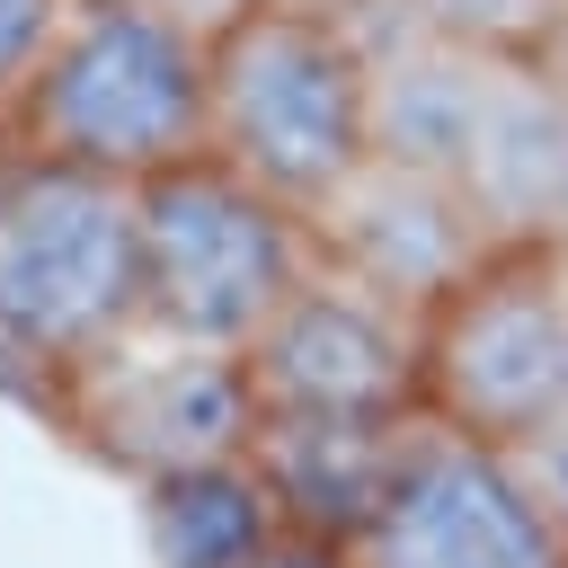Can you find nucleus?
I'll return each mask as SVG.
<instances>
[{"label":"nucleus","mask_w":568,"mask_h":568,"mask_svg":"<svg viewBox=\"0 0 568 568\" xmlns=\"http://www.w3.org/2000/svg\"><path fill=\"white\" fill-rule=\"evenodd\" d=\"M18 151L151 186L213 142V27L142 0H80L9 115Z\"/></svg>","instance_id":"f257e3e1"},{"label":"nucleus","mask_w":568,"mask_h":568,"mask_svg":"<svg viewBox=\"0 0 568 568\" xmlns=\"http://www.w3.org/2000/svg\"><path fill=\"white\" fill-rule=\"evenodd\" d=\"M204 151L311 213L373 151L364 9L240 0L213 27V142Z\"/></svg>","instance_id":"f03ea898"},{"label":"nucleus","mask_w":568,"mask_h":568,"mask_svg":"<svg viewBox=\"0 0 568 568\" xmlns=\"http://www.w3.org/2000/svg\"><path fill=\"white\" fill-rule=\"evenodd\" d=\"M142 328V186L18 160L0 186V364L36 399Z\"/></svg>","instance_id":"7ed1b4c3"},{"label":"nucleus","mask_w":568,"mask_h":568,"mask_svg":"<svg viewBox=\"0 0 568 568\" xmlns=\"http://www.w3.org/2000/svg\"><path fill=\"white\" fill-rule=\"evenodd\" d=\"M311 266V213L213 151L142 186V320L178 337L248 355V337L302 293Z\"/></svg>","instance_id":"20e7f679"},{"label":"nucleus","mask_w":568,"mask_h":568,"mask_svg":"<svg viewBox=\"0 0 568 568\" xmlns=\"http://www.w3.org/2000/svg\"><path fill=\"white\" fill-rule=\"evenodd\" d=\"M417 408L497 453L568 408V257L550 240H497L417 320Z\"/></svg>","instance_id":"39448f33"},{"label":"nucleus","mask_w":568,"mask_h":568,"mask_svg":"<svg viewBox=\"0 0 568 568\" xmlns=\"http://www.w3.org/2000/svg\"><path fill=\"white\" fill-rule=\"evenodd\" d=\"M44 417L62 426L71 453H89L124 488H142L169 470L240 462L257 444V382H248L240 346H204V337L142 320L106 355L62 373L44 390Z\"/></svg>","instance_id":"423d86ee"},{"label":"nucleus","mask_w":568,"mask_h":568,"mask_svg":"<svg viewBox=\"0 0 568 568\" xmlns=\"http://www.w3.org/2000/svg\"><path fill=\"white\" fill-rule=\"evenodd\" d=\"M355 568H568V532L532 506L515 462L479 435L417 426L390 497L346 541Z\"/></svg>","instance_id":"0eeeda50"},{"label":"nucleus","mask_w":568,"mask_h":568,"mask_svg":"<svg viewBox=\"0 0 568 568\" xmlns=\"http://www.w3.org/2000/svg\"><path fill=\"white\" fill-rule=\"evenodd\" d=\"M311 248H320L328 275H346V284L382 293L390 311L426 320L497 240H488V222L470 213V195H462L444 169L364 151V160L311 204Z\"/></svg>","instance_id":"6e6552de"},{"label":"nucleus","mask_w":568,"mask_h":568,"mask_svg":"<svg viewBox=\"0 0 568 568\" xmlns=\"http://www.w3.org/2000/svg\"><path fill=\"white\" fill-rule=\"evenodd\" d=\"M248 382H257V417H408L417 320L311 266L302 293L248 337Z\"/></svg>","instance_id":"1a4fd4ad"},{"label":"nucleus","mask_w":568,"mask_h":568,"mask_svg":"<svg viewBox=\"0 0 568 568\" xmlns=\"http://www.w3.org/2000/svg\"><path fill=\"white\" fill-rule=\"evenodd\" d=\"M453 186L488 222V240H550L568 204V89L541 53H488Z\"/></svg>","instance_id":"9d476101"},{"label":"nucleus","mask_w":568,"mask_h":568,"mask_svg":"<svg viewBox=\"0 0 568 568\" xmlns=\"http://www.w3.org/2000/svg\"><path fill=\"white\" fill-rule=\"evenodd\" d=\"M417 426H426V408H408V417H257L248 462L266 470L284 524H302L320 541H355L373 524V506L390 497Z\"/></svg>","instance_id":"9b49d317"},{"label":"nucleus","mask_w":568,"mask_h":568,"mask_svg":"<svg viewBox=\"0 0 568 568\" xmlns=\"http://www.w3.org/2000/svg\"><path fill=\"white\" fill-rule=\"evenodd\" d=\"M364 36H373V151L453 178L488 44L426 36V27H408V18H390V9H373V0H364Z\"/></svg>","instance_id":"f8f14e48"},{"label":"nucleus","mask_w":568,"mask_h":568,"mask_svg":"<svg viewBox=\"0 0 568 568\" xmlns=\"http://www.w3.org/2000/svg\"><path fill=\"white\" fill-rule=\"evenodd\" d=\"M133 515H142L151 568H257L275 550V532H284V506H275V488H266V470L248 453L142 479Z\"/></svg>","instance_id":"ddd939ff"},{"label":"nucleus","mask_w":568,"mask_h":568,"mask_svg":"<svg viewBox=\"0 0 568 568\" xmlns=\"http://www.w3.org/2000/svg\"><path fill=\"white\" fill-rule=\"evenodd\" d=\"M373 9H390V18H408V27H426V36H453V44L541 53V36H550V18H559L568 0H373Z\"/></svg>","instance_id":"4468645a"},{"label":"nucleus","mask_w":568,"mask_h":568,"mask_svg":"<svg viewBox=\"0 0 568 568\" xmlns=\"http://www.w3.org/2000/svg\"><path fill=\"white\" fill-rule=\"evenodd\" d=\"M71 18H80V0H0V124L36 89V71H44V53L62 44Z\"/></svg>","instance_id":"2eb2a0df"},{"label":"nucleus","mask_w":568,"mask_h":568,"mask_svg":"<svg viewBox=\"0 0 568 568\" xmlns=\"http://www.w3.org/2000/svg\"><path fill=\"white\" fill-rule=\"evenodd\" d=\"M506 462H515V479L532 488V506L568 532V408H559V417H541L524 444H506Z\"/></svg>","instance_id":"dca6fc26"},{"label":"nucleus","mask_w":568,"mask_h":568,"mask_svg":"<svg viewBox=\"0 0 568 568\" xmlns=\"http://www.w3.org/2000/svg\"><path fill=\"white\" fill-rule=\"evenodd\" d=\"M257 568H355V559H346V541H320V532L284 524V532H275V550H266Z\"/></svg>","instance_id":"f3484780"},{"label":"nucleus","mask_w":568,"mask_h":568,"mask_svg":"<svg viewBox=\"0 0 568 568\" xmlns=\"http://www.w3.org/2000/svg\"><path fill=\"white\" fill-rule=\"evenodd\" d=\"M541 62H550V80H559V89H568V9H559V18H550V36H541Z\"/></svg>","instance_id":"a211bd4d"},{"label":"nucleus","mask_w":568,"mask_h":568,"mask_svg":"<svg viewBox=\"0 0 568 568\" xmlns=\"http://www.w3.org/2000/svg\"><path fill=\"white\" fill-rule=\"evenodd\" d=\"M550 248H559V257H568V204H559V231H550Z\"/></svg>","instance_id":"6ab92c4d"},{"label":"nucleus","mask_w":568,"mask_h":568,"mask_svg":"<svg viewBox=\"0 0 568 568\" xmlns=\"http://www.w3.org/2000/svg\"><path fill=\"white\" fill-rule=\"evenodd\" d=\"M328 9H364V0H328Z\"/></svg>","instance_id":"aec40b11"}]
</instances>
